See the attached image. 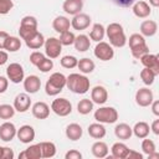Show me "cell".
I'll use <instances>...</instances> for the list:
<instances>
[{
    "instance_id": "obj_11",
    "label": "cell",
    "mask_w": 159,
    "mask_h": 159,
    "mask_svg": "<svg viewBox=\"0 0 159 159\" xmlns=\"http://www.w3.org/2000/svg\"><path fill=\"white\" fill-rule=\"evenodd\" d=\"M35 135H36L35 129H34V127L30 125V124H24V125H21V127L16 130V137H17V139H19L21 143H24V144H30V143L35 139Z\"/></svg>"
},
{
    "instance_id": "obj_58",
    "label": "cell",
    "mask_w": 159,
    "mask_h": 159,
    "mask_svg": "<svg viewBox=\"0 0 159 159\" xmlns=\"http://www.w3.org/2000/svg\"><path fill=\"white\" fill-rule=\"evenodd\" d=\"M2 150H4V147H0V159L2 158Z\"/></svg>"
},
{
    "instance_id": "obj_34",
    "label": "cell",
    "mask_w": 159,
    "mask_h": 159,
    "mask_svg": "<svg viewBox=\"0 0 159 159\" xmlns=\"http://www.w3.org/2000/svg\"><path fill=\"white\" fill-rule=\"evenodd\" d=\"M40 148L42 158H53L56 155V145L52 142H41Z\"/></svg>"
},
{
    "instance_id": "obj_50",
    "label": "cell",
    "mask_w": 159,
    "mask_h": 159,
    "mask_svg": "<svg viewBox=\"0 0 159 159\" xmlns=\"http://www.w3.org/2000/svg\"><path fill=\"white\" fill-rule=\"evenodd\" d=\"M15 154H14V150L9 147H4V150H2V158L1 159H14Z\"/></svg>"
},
{
    "instance_id": "obj_57",
    "label": "cell",
    "mask_w": 159,
    "mask_h": 159,
    "mask_svg": "<svg viewBox=\"0 0 159 159\" xmlns=\"http://www.w3.org/2000/svg\"><path fill=\"white\" fill-rule=\"evenodd\" d=\"M149 5L153 7H158L159 6V0H149Z\"/></svg>"
},
{
    "instance_id": "obj_42",
    "label": "cell",
    "mask_w": 159,
    "mask_h": 159,
    "mask_svg": "<svg viewBox=\"0 0 159 159\" xmlns=\"http://www.w3.org/2000/svg\"><path fill=\"white\" fill-rule=\"evenodd\" d=\"M142 150L144 154L149 155L152 154L153 152L157 150V147H155V143L152 140V139H147V138H143V142H142Z\"/></svg>"
},
{
    "instance_id": "obj_55",
    "label": "cell",
    "mask_w": 159,
    "mask_h": 159,
    "mask_svg": "<svg viewBox=\"0 0 159 159\" xmlns=\"http://www.w3.org/2000/svg\"><path fill=\"white\" fill-rule=\"evenodd\" d=\"M9 60V56H7V52L4 51V50H0V66L5 65Z\"/></svg>"
},
{
    "instance_id": "obj_20",
    "label": "cell",
    "mask_w": 159,
    "mask_h": 159,
    "mask_svg": "<svg viewBox=\"0 0 159 159\" xmlns=\"http://www.w3.org/2000/svg\"><path fill=\"white\" fill-rule=\"evenodd\" d=\"M25 45L30 48V50H39L43 46L45 43V37L43 35L37 30L36 32H34L32 35H30L29 37H26L25 40Z\"/></svg>"
},
{
    "instance_id": "obj_46",
    "label": "cell",
    "mask_w": 159,
    "mask_h": 159,
    "mask_svg": "<svg viewBox=\"0 0 159 159\" xmlns=\"http://www.w3.org/2000/svg\"><path fill=\"white\" fill-rule=\"evenodd\" d=\"M45 57H46L45 53H42V52H40V51H34V52H31V55H30V62H31L34 66H37Z\"/></svg>"
},
{
    "instance_id": "obj_28",
    "label": "cell",
    "mask_w": 159,
    "mask_h": 159,
    "mask_svg": "<svg viewBox=\"0 0 159 159\" xmlns=\"http://www.w3.org/2000/svg\"><path fill=\"white\" fill-rule=\"evenodd\" d=\"M73 46H75V48L78 52H86L91 47V40H89V37L87 35L81 34V35H78V36L75 37Z\"/></svg>"
},
{
    "instance_id": "obj_36",
    "label": "cell",
    "mask_w": 159,
    "mask_h": 159,
    "mask_svg": "<svg viewBox=\"0 0 159 159\" xmlns=\"http://www.w3.org/2000/svg\"><path fill=\"white\" fill-rule=\"evenodd\" d=\"M93 102L89 99V98H83L81 99L78 103H77V112L82 116H86V114H89L92 111H93Z\"/></svg>"
},
{
    "instance_id": "obj_10",
    "label": "cell",
    "mask_w": 159,
    "mask_h": 159,
    "mask_svg": "<svg viewBox=\"0 0 159 159\" xmlns=\"http://www.w3.org/2000/svg\"><path fill=\"white\" fill-rule=\"evenodd\" d=\"M134 99L139 107H149L150 103L154 101V94H153L152 89H149L148 87H143L135 92Z\"/></svg>"
},
{
    "instance_id": "obj_24",
    "label": "cell",
    "mask_w": 159,
    "mask_h": 159,
    "mask_svg": "<svg viewBox=\"0 0 159 159\" xmlns=\"http://www.w3.org/2000/svg\"><path fill=\"white\" fill-rule=\"evenodd\" d=\"M114 135L120 140H128L133 135L132 127L127 123H119L114 127Z\"/></svg>"
},
{
    "instance_id": "obj_54",
    "label": "cell",
    "mask_w": 159,
    "mask_h": 159,
    "mask_svg": "<svg viewBox=\"0 0 159 159\" xmlns=\"http://www.w3.org/2000/svg\"><path fill=\"white\" fill-rule=\"evenodd\" d=\"M150 107H152V112L154 116H159V101L154 99L152 103H150Z\"/></svg>"
},
{
    "instance_id": "obj_26",
    "label": "cell",
    "mask_w": 159,
    "mask_h": 159,
    "mask_svg": "<svg viewBox=\"0 0 159 159\" xmlns=\"http://www.w3.org/2000/svg\"><path fill=\"white\" fill-rule=\"evenodd\" d=\"M87 132H88L89 137H92L93 139H102V138L106 137V133H107L106 127L99 122L89 124L88 128H87Z\"/></svg>"
},
{
    "instance_id": "obj_49",
    "label": "cell",
    "mask_w": 159,
    "mask_h": 159,
    "mask_svg": "<svg viewBox=\"0 0 159 159\" xmlns=\"http://www.w3.org/2000/svg\"><path fill=\"white\" fill-rule=\"evenodd\" d=\"M7 87H9V80H7V77L0 76V94L4 93V92H6Z\"/></svg>"
},
{
    "instance_id": "obj_3",
    "label": "cell",
    "mask_w": 159,
    "mask_h": 159,
    "mask_svg": "<svg viewBox=\"0 0 159 159\" xmlns=\"http://www.w3.org/2000/svg\"><path fill=\"white\" fill-rule=\"evenodd\" d=\"M66 87V76L61 72H53L45 84V92L47 96H57Z\"/></svg>"
},
{
    "instance_id": "obj_6",
    "label": "cell",
    "mask_w": 159,
    "mask_h": 159,
    "mask_svg": "<svg viewBox=\"0 0 159 159\" xmlns=\"http://www.w3.org/2000/svg\"><path fill=\"white\" fill-rule=\"evenodd\" d=\"M43 47H45V55L51 60L60 57V55L62 52V45L57 37L45 39Z\"/></svg>"
},
{
    "instance_id": "obj_32",
    "label": "cell",
    "mask_w": 159,
    "mask_h": 159,
    "mask_svg": "<svg viewBox=\"0 0 159 159\" xmlns=\"http://www.w3.org/2000/svg\"><path fill=\"white\" fill-rule=\"evenodd\" d=\"M91 152L96 158H99V159L106 158L108 155V145L102 140H97L92 144Z\"/></svg>"
},
{
    "instance_id": "obj_39",
    "label": "cell",
    "mask_w": 159,
    "mask_h": 159,
    "mask_svg": "<svg viewBox=\"0 0 159 159\" xmlns=\"http://www.w3.org/2000/svg\"><path fill=\"white\" fill-rule=\"evenodd\" d=\"M15 108H14V106H11V104H0V119H5V120H7V119H10V118H12L14 117V114H15Z\"/></svg>"
},
{
    "instance_id": "obj_53",
    "label": "cell",
    "mask_w": 159,
    "mask_h": 159,
    "mask_svg": "<svg viewBox=\"0 0 159 159\" xmlns=\"http://www.w3.org/2000/svg\"><path fill=\"white\" fill-rule=\"evenodd\" d=\"M150 130L155 134V135H159V119H154L150 124Z\"/></svg>"
},
{
    "instance_id": "obj_52",
    "label": "cell",
    "mask_w": 159,
    "mask_h": 159,
    "mask_svg": "<svg viewBox=\"0 0 159 159\" xmlns=\"http://www.w3.org/2000/svg\"><path fill=\"white\" fill-rule=\"evenodd\" d=\"M10 35L6 32V31H0V50H4L5 47V42H6V39L9 37Z\"/></svg>"
},
{
    "instance_id": "obj_27",
    "label": "cell",
    "mask_w": 159,
    "mask_h": 159,
    "mask_svg": "<svg viewBox=\"0 0 159 159\" xmlns=\"http://www.w3.org/2000/svg\"><path fill=\"white\" fill-rule=\"evenodd\" d=\"M70 26H71V21L66 16H61V15L56 16L53 19V21H52V27L58 34H62V32L70 30Z\"/></svg>"
},
{
    "instance_id": "obj_9",
    "label": "cell",
    "mask_w": 159,
    "mask_h": 159,
    "mask_svg": "<svg viewBox=\"0 0 159 159\" xmlns=\"http://www.w3.org/2000/svg\"><path fill=\"white\" fill-rule=\"evenodd\" d=\"M6 77L10 82L17 84L20 82L24 81L25 78V71H24V67L17 63V62H14V63H10L7 67H6Z\"/></svg>"
},
{
    "instance_id": "obj_19",
    "label": "cell",
    "mask_w": 159,
    "mask_h": 159,
    "mask_svg": "<svg viewBox=\"0 0 159 159\" xmlns=\"http://www.w3.org/2000/svg\"><path fill=\"white\" fill-rule=\"evenodd\" d=\"M50 106L45 102H36L31 106V113L35 118L37 119H46L48 116H50Z\"/></svg>"
},
{
    "instance_id": "obj_33",
    "label": "cell",
    "mask_w": 159,
    "mask_h": 159,
    "mask_svg": "<svg viewBox=\"0 0 159 159\" xmlns=\"http://www.w3.org/2000/svg\"><path fill=\"white\" fill-rule=\"evenodd\" d=\"M77 67H78V70H80L81 73H83V75H88V73H92V72L94 71L96 65H94V62H93L91 58H88V57H83V58L78 60V62H77Z\"/></svg>"
},
{
    "instance_id": "obj_43",
    "label": "cell",
    "mask_w": 159,
    "mask_h": 159,
    "mask_svg": "<svg viewBox=\"0 0 159 159\" xmlns=\"http://www.w3.org/2000/svg\"><path fill=\"white\" fill-rule=\"evenodd\" d=\"M36 67H37L39 71H41V72H43V73L50 72V71L53 68V61L46 56V57H45V58H43Z\"/></svg>"
},
{
    "instance_id": "obj_23",
    "label": "cell",
    "mask_w": 159,
    "mask_h": 159,
    "mask_svg": "<svg viewBox=\"0 0 159 159\" xmlns=\"http://www.w3.org/2000/svg\"><path fill=\"white\" fill-rule=\"evenodd\" d=\"M65 134H66L67 139H70L72 142H76V140L81 139V137L83 134V129L78 123H71L66 127Z\"/></svg>"
},
{
    "instance_id": "obj_38",
    "label": "cell",
    "mask_w": 159,
    "mask_h": 159,
    "mask_svg": "<svg viewBox=\"0 0 159 159\" xmlns=\"http://www.w3.org/2000/svg\"><path fill=\"white\" fill-rule=\"evenodd\" d=\"M77 62L78 60L72 56V55H66V56H62L61 60H60V63L63 68H67V70H72L75 67H77Z\"/></svg>"
},
{
    "instance_id": "obj_22",
    "label": "cell",
    "mask_w": 159,
    "mask_h": 159,
    "mask_svg": "<svg viewBox=\"0 0 159 159\" xmlns=\"http://www.w3.org/2000/svg\"><path fill=\"white\" fill-rule=\"evenodd\" d=\"M41 157V148L40 143L29 145L25 150H22L19 154V159H40Z\"/></svg>"
},
{
    "instance_id": "obj_4",
    "label": "cell",
    "mask_w": 159,
    "mask_h": 159,
    "mask_svg": "<svg viewBox=\"0 0 159 159\" xmlns=\"http://www.w3.org/2000/svg\"><path fill=\"white\" fill-rule=\"evenodd\" d=\"M96 122L102 124H112L118 120V112L114 107H99L93 114Z\"/></svg>"
},
{
    "instance_id": "obj_12",
    "label": "cell",
    "mask_w": 159,
    "mask_h": 159,
    "mask_svg": "<svg viewBox=\"0 0 159 159\" xmlns=\"http://www.w3.org/2000/svg\"><path fill=\"white\" fill-rule=\"evenodd\" d=\"M92 20H91V16L84 14V12H80L77 15H75L71 20V26L77 30V31H82V30H86L89 27Z\"/></svg>"
},
{
    "instance_id": "obj_17",
    "label": "cell",
    "mask_w": 159,
    "mask_h": 159,
    "mask_svg": "<svg viewBox=\"0 0 159 159\" xmlns=\"http://www.w3.org/2000/svg\"><path fill=\"white\" fill-rule=\"evenodd\" d=\"M139 60H140V63H142L144 67L152 70L157 76L159 75V57H158L157 55L148 52V53H145L144 56H142Z\"/></svg>"
},
{
    "instance_id": "obj_51",
    "label": "cell",
    "mask_w": 159,
    "mask_h": 159,
    "mask_svg": "<svg viewBox=\"0 0 159 159\" xmlns=\"http://www.w3.org/2000/svg\"><path fill=\"white\" fill-rule=\"evenodd\" d=\"M125 159H143V154L139 153V152H137V150H132V149H129L128 155H127Z\"/></svg>"
},
{
    "instance_id": "obj_18",
    "label": "cell",
    "mask_w": 159,
    "mask_h": 159,
    "mask_svg": "<svg viewBox=\"0 0 159 159\" xmlns=\"http://www.w3.org/2000/svg\"><path fill=\"white\" fill-rule=\"evenodd\" d=\"M132 11L133 14L139 17V19H145L150 15L152 12V9H150V5L143 0H137L133 5H132Z\"/></svg>"
},
{
    "instance_id": "obj_29",
    "label": "cell",
    "mask_w": 159,
    "mask_h": 159,
    "mask_svg": "<svg viewBox=\"0 0 159 159\" xmlns=\"http://www.w3.org/2000/svg\"><path fill=\"white\" fill-rule=\"evenodd\" d=\"M132 132H133V134H134L137 138L143 139V138H147V137L149 135V133H150V127H149V124H148L147 122L140 120V122H137V123L134 124V127L132 128Z\"/></svg>"
},
{
    "instance_id": "obj_48",
    "label": "cell",
    "mask_w": 159,
    "mask_h": 159,
    "mask_svg": "<svg viewBox=\"0 0 159 159\" xmlns=\"http://www.w3.org/2000/svg\"><path fill=\"white\" fill-rule=\"evenodd\" d=\"M119 7H130L137 0H112Z\"/></svg>"
},
{
    "instance_id": "obj_13",
    "label": "cell",
    "mask_w": 159,
    "mask_h": 159,
    "mask_svg": "<svg viewBox=\"0 0 159 159\" xmlns=\"http://www.w3.org/2000/svg\"><path fill=\"white\" fill-rule=\"evenodd\" d=\"M12 106H14L15 111L19 113H25L26 111H29L31 107V98H30L29 93H19L14 98Z\"/></svg>"
},
{
    "instance_id": "obj_1",
    "label": "cell",
    "mask_w": 159,
    "mask_h": 159,
    "mask_svg": "<svg viewBox=\"0 0 159 159\" xmlns=\"http://www.w3.org/2000/svg\"><path fill=\"white\" fill-rule=\"evenodd\" d=\"M89 80L83 73H71L66 77V87L76 93V94H84L89 91Z\"/></svg>"
},
{
    "instance_id": "obj_14",
    "label": "cell",
    "mask_w": 159,
    "mask_h": 159,
    "mask_svg": "<svg viewBox=\"0 0 159 159\" xmlns=\"http://www.w3.org/2000/svg\"><path fill=\"white\" fill-rule=\"evenodd\" d=\"M22 83H24L25 92L29 94H34V93L39 92V89L41 87V80L36 75H30V76L25 77Z\"/></svg>"
},
{
    "instance_id": "obj_44",
    "label": "cell",
    "mask_w": 159,
    "mask_h": 159,
    "mask_svg": "<svg viewBox=\"0 0 159 159\" xmlns=\"http://www.w3.org/2000/svg\"><path fill=\"white\" fill-rule=\"evenodd\" d=\"M127 42H128L129 48H130V47L138 46V45H140V43H144V42H145V39H144V36L140 35V34H132V35L129 36V39L127 40Z\"/></svg>"
},
{
    "instance_id": "obj_47",
    "label": "cell",
    "mask_w": 159,
    "mask_h": 159,
    "mask_svg": "<svg viewBox=\"0 0 159 159\" xmlns=\"http://www.w3.org/2000/svg\"><path fill=\"white\" fill-rule=\"evenodd\" d=\"M81 158H82V154L76 149H71L65 154V159H81Z\"/></svg>"
},
{
    "instance_id": "obj_30",
    "label": "cell",
    "mask_w": 159,
    "mask_h": 159,
    "mask_svg": "<svg viewBox=\"0 0 159 159\" xmlns=\"http://www.w3.org/2000/svg\"><path fill=\"white\" fill-rule=\"evenodd\" d=\"M111 152H112V158H116V159H125L127 155H128L129 148L124 143L117 142V143H114L112 145Z\"/></svg>"
},
{
    "instance_id": "obj_25",
    "label": "cell",
    "mask_w": 159,
    "mask_h": 159,
    "mask_svg": "<svg viewBox=\"0 0 159 159\" xmlns=\"http://www.w3.org/2000/svg\"><path fill=\"white\" fill-rule=\"evenodd\" d=\"M140 35L144 37H152L158 31V24L154 20H144L140 24Z\"/></svg>"
},
{
    "instance_id": "obj_56",
    "label": "cell",
    "mask_w": 159,
    "mask_h": 159,
    "mask_svg": "<svg viewBox=\"0 0 159 159\" xmlns=\"http://www.w3.org/2000/svg\"><path fill=\"white\" fill-rule=\"evenodd\" d=\"M148 158H149V159H158V158H159V153L155 150V152H153L152 154H149Z\"/></svg>"
},
{
    "instance_id": "obj_7",
    "label": "cell",
    "mask_w": 159,
    "mask_h": 159,
    "mask_svg": "<svg viewBox=\"0 0 159 159\" xmlns=\"http://www.w3.org/2000/svg\"><path fill=\"white\" fill-rule=\"evenodd\" d=\"M51 111L60 117H67L72 113V103L67 98H56L51 103Z\"/></svg>"
},
{
    "instance_id": "obj_15",
    "label": "cell",
    "mask_w": 159,
    "mask_h": 159,
    "mask_svg": "<svg viewBox=\"0 0 159 159\" xmlns=\"http://www.w3.org/2000/svg\"><path fill=\"white\" fill-rule=\"evenodd\" d=\"M108 99V92L106 89V87L103 86H94L92 89H91V101L98 106L101 104H104Z\"/></svg>"
},
{
    "instance_id": "obj_40",
    "label": "cell",
    "mask_w": 159,
    "mask_h": 159,
    "mask_svg": "<svg viewBox=\"0 0 159 159\" xmlns=\"http://www.w3.org/2000/svg\"><path fill=\"white\" fill-rule=\"evenodd\" d=\"M130 52H132V56H133L134 58H138V60H139L142 56H144L145 53L149 52V47H148L147 42H144V43H140V45H138V46L130 47Z\"/></svg>"
},
{
    "instance_id": "obj_8",
    "label": "cell",
    "mask_w": 159,
    "mask_h": 159,
    "mask_svg": "<svg viewBox=\"0 0 159 159\" xmlns=\"http://www.w3.org/2000/svg\"><path fill=\"white\" fill-rule=\"evenodd\" d=\"M93 53L101 61H109V60H112L114 57L113 46H111L108 42H104V41L97 42V45H96V47L93 50Z\"/></svg>"
},
{
    "instance_id": "obj_37",
    "label": "cell",
    "mask_w": 159,
    "mask_h": 159,
    "mask_svg": "<svg viewBox=\"0 0 159 159\" xmlns=\"http://www.w3.org/2000/svg\"><path fill=\"white\" fill-rule=\"evenodd\" d=\"M139 76H140V80L143 81V83H144L145 86H152V84L154 83L155 77H157V75H155L152 70H149V68H147V67H144V68L140 71Z\"/></svg>"
},
{
    "instance_id": "obj_2",
    "label": "cell",
    "mask_w": 159,
    "mask_h": 159,
    "mask_svg": "<svg viewBox=\"0 0 159 159\" xmlns=\"http://www.w3.org/2000/svg\"><path fill=\"white\" fill-rule=\"evenodd\" d=\"M106 35L109 40V45L113 47H123L127 43V36L124 29L118 22H111L106 27Z\"/></svg>"
},
{
    "instance_id": "obj_21",
    "label": "cell",
    "mask_w": 159,
    "mask_h": 159,
    "mask_svg": "<svg viewBox=\"0 0 159 159\" xmlns=\"http://www.w3.org/2000/svg\"><path fill=\"white\" fill-rule=\"evenodd\" d=\"M83 9V0H65L62 4V10L68 15H77Z\"/></svg>"
},
{
    "instance_id": "obj_5",
    "label": "cell",
    "mask_w": 159,
    "mask_h": 159,
    "mask_svg": "<svg viewBox=\"0 0 159 159\" xmlns=\"http://www.w3.org/2000/svg\"><path fill=\"white\" fill-rule=\"evenodd\" d=\"M37 31V20L35 16L31 15H26L21 19L20 22V27H19V35L21 40H25L26 37H29L30 35H32L34 32Z\"/></svg>"
},
{
    "instance_id": "obj_41",
    "label": "cell",
    "mask_w": 159,
    "mask_h": 159,
    "mask_svg": "<svg viewBox=\"0 0 159 159\" xmlns=\"http://www.w3.org/2000/svg\"><path fill=\"white\" fill-rule=\"evenodd\" d=\"M75 37H76V35L72 31L67 30V31L60 34V39L58 40H60V42H61L62 46H71L75 42Z\"/></svg>"
},
{
    "instance_id": "obj_31",
    "label": "cell",
    "mask_w": 159,
    "mask_h": 159,
    "mask_svg": "<svg viewBox=\"0 0 159 159\" xmlns=\"http://www.w3.org/2000/svg\"><path fill=\"white\" fill-rule=\"evenodd\" d=\"M104 36H106V27H104L102 24H99V22L93 24V25H92V29H91V31H89V36H88V37H89L92 41L99 42V41H102V40L104 39Z\"/></svg>"
},
{
    "instance_id": "obj_35",
    "label": "cell",
    "mask_w": 159,
    "mask_h": 159,
    "mask_svg": "<svg viewBox=\"0 0 159 159\" xmlns=\"http://www.w3.org/2000/svg\"><path fill=\"white\" fill-rule=\"evenodd\" d=\"M20 48H21V40H20V37L9 36V37L6 39L4 50H6L7 52H16V51H19Z\"/></svg>"
},
{
    "instance_id": "obj_16",
    "label": "cell",
    "mask_w": 159,
    "mask_h": 159,
    "mask_svg": "<svg viewBox=\"0 0 159 159\" xmlns=\"http://www.w3.org/2000/svg\"><path fill=\"white\" fill-rule=\"evenodd\" d=\"M16 127L14 123L11 122H4L1 125H0V139L2 142H11L15 137H16Z\"/></svg>"
},
{
    "instance_id": "obj_45",
    "label": "cell",
    "mask_w": 159,
    "mask_h": 159,
    "mask_svg": "<svg viewBox=\"0 0 159 159\" xmlns=\"http://www.w3.org/2000/svg\"><path fill=\"white\" fill-rule=\"evenodd\" d=\"M14 7L12 0H0V15H6Z\"/></svg>"
}]
</instances>
